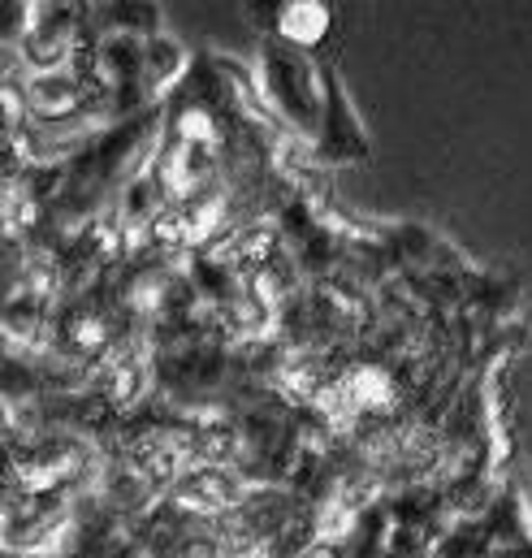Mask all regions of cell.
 <instances>
[{"label": "cell", "instance_id": "277c9868", "mask_svg": "<svg viewBox=\"0 0 532 558\" xmlns=\"http://www.w3.org/2000/svg\"><path fill=\"white\" fill-rule=\"evenodd\" d=\"M100 26L109 35H134V39H160V4H100Z\"/></svg>", "mask_w": 532, "mask_h": 558}, {"label": "cell", "instance_id": "7a4b0ae2", "mask_svg": "<svg viewBox=\"0 0 532 558\" xmlns=\"http://www.w3.org/2000/svg\"><path fill=\"white\" fill-rule=\"evenodd\" d=\"M321 78H325V118H321V135L312 143L321 165H364L373 156V140L355 113L351 92L338 78L334 61H321Z\"/></svg>", "mask_w": 532, "mask_h": 558}, {"label": "cell", "instance_id": "5b68a950", "mask_svg": "<svg viewBox=\"0 0 532 558\" xmlns=\"http://www.w3.org/2000/svg\"><path fill=\"white\" fill-rule=\"evenodd\" d=\"M78 96H83V87H78V78L70 70H52V74H35L31 78V109L44 113V118L65 113L70 105H78Z\"/></svg>", "mask_w": 532, "mask_h": 558}, {"label": "cell", "instance_id": "3957f363", "mask_svg": "<svg viewBox=\"0 0 532 558\" xmlns=\"http://www.w3.org/2000/svg\"><path fill=\"white\" fill-rule=\"evenodd\" d=\"M273 39H281V44H294V48H303V52H316L321 44H325V35H329V26H334V13L321 4V0H281V4H273Z\"/></svg>", "mask_w": 532, "mask_h": 558}, {"label": "cell", "instance_id": "8992f818", "mask_svg": "<svg viewBox=\"0 0 532 558\" xmlns=\"http://www.w3.org/2000/svg\"><path fill=\"white\" fill-rule=\"evenodd\" d=\"M182 65H186V57H182V48L169 35L147 39V83H152V92L173 87V78L182 74Z\"/></svg>", "mask_w": 532, "mask_h": 558}, {"label": "cell", "instance_id": "6da1fadb", "mask_svg": "<svg viewBox=\"0 0 532 558\" xmlns=\"http://www.w3.org/2000/svg\"><path fill=\"white\" fill-rule=\"evenodd\" d=\"M261 87L273 113H281V122L290 131H299L303 140L316 143L321 135V118H325V78H321V61L294 44H281L265 35L261 48Z\"/></svg>", "mask_w": 532, "mask_h": 558}]
</instances>
